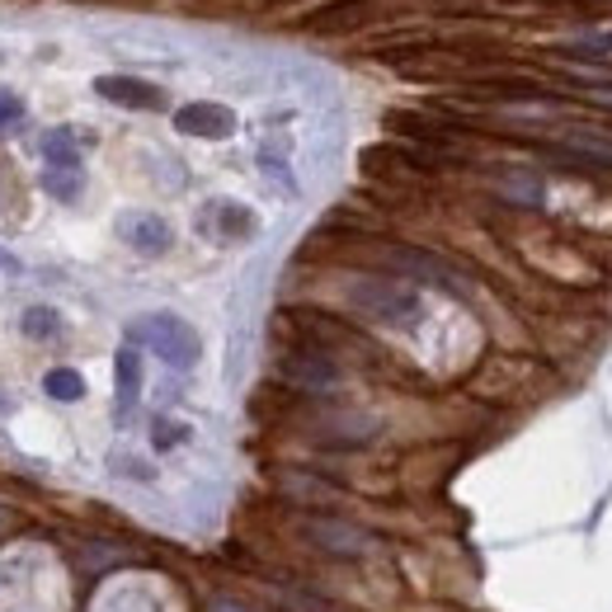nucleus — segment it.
<instances>
[{
	"mask_svg": "<svg viewBox=\"0 0 612 612\" xmlns=\"http://www.w3.org/2000/svg\"><path fill=\"white\" fill-rule=\"evenodd\" d=\"M127 345L155 353V359L179 367V373H189V367L203 359V339H198L193 325L175 316V311H147V316H137L127 325Z\"/></svg>",
	"mask_w": 612,
	"mask_h": 612,
	"instance_id": "1",
	"label": "nucleus"
},
{
	"mask_svg": "<svg viewBox=\"0 0 612 612\" xmlns=\"http://www.w3.org/2000/svg\"><path fill=\"white\" fill-rule=\"evenodd\" d=\"M353 297V307L367 311V316H377V321H410L420 311V297L415 288H401V283H359V288L349 292Z\"/></svg>",
	"mask_w": 612,
	"mask_h": 612,
	"instance_id": "2",
	"label": "nucleus"
},
{
	"mask_svg": "<svg viewBox=\"0 0 612 612\" xmlns=\"http://www.w3.org/2000/svg\"><path fill=\"white\" fill-rule=\"evenodd\" d=\"M118 236H123L137 254H147V260H155V254H165L170 246H175V232H170V222L155 217V212H123V217H118Z\"/></svg>",
	"mask_w": 612,
	"mask_h": 612,
	"instance_id": "3",
	"label": "nucleus"
},
{
	"mask_svg": "<svg viewBox=\"0 0 612 612\" xmlns=\"http://www.w3.org/2000/svg\"><path fill=\"white\" fill-rule=\"evenodd\" d=\"M175 127L189 137H208V141H222L236 133V113L226 104H212V99H198V104H184L175 113Z\"/></svg>",
	"mask_w": 612,
	"mask_h": 612,
	"instance_id": "4",
	"label": "nucleus"
},
{
	"mask_svg": "<svg viewBox=\"0 0 612 612\" xmlns=\"http://www.w3.org/2000/svg\"><path fill=\"white\" fill-rule=\"evenodd\" d=\"M95 95L109 99V104H118V109H147V113L165 104V95L155 90L151 80H137V76H99Z\"/></svg>",
	"mask_w": 612,
	"mask_h": 612,
	"instance_id": "5",
	"label": "nucleus"
},
{
	"mask_svg": "<svg viewBox=\"0 0 612 612\" xmlns=\"http://www.w3.org/2000/svg\"><path fill=\"white\" fill-rule=\"evenodd\" d=\"M198 226H203V232H212L217 240H240V236H250L254 232V212L250 208H240V203H212L203 217H198Z\"/></svg>",
	"mask_w": 612,
	"mask_h": 612,
	"instance_id": "6",
	"label": "nucleus"
},
{
	"mask_svg": "<svg viewBox=\"0 0 612 612\" xmlns=\"http://www.w3.org/2000/svg\"><path fill=\"white\" fill-rule=\"evenodd\" d=\"M113 377H118V420L133 415L137 401H141V353L133 345L118 349V359H113Z\"/></svg>",
	"mask_w": 612,
	"mask_h": 612,
	"instance_id": "7",
	"label": "nucleus"
},
{
	"mask_svg": "<svg viewBox=\"0 0 612 612\" xmlns=\"http://www.w3.org/2000/svg\"><path fill=\"white\" fill-rule=\"evenodd\" d=\"M561 155L565 161H585V165H612V141L599 133H565Z\"/></svg>",
	"mask_w": 612,
	"mask_h": 612,
	"instance_id": "8",
	"label": "nucleus"
},
{
	"mask_svg": "<svg viewBox=\"0 0 612 612\" xmlns=\"http://www.w3.org/2000/svg\"><path fill=\"white\" fill-rule=\"evenodd\" d=\"M42 155H48V170H80V141L71 127H52L42 137Z\"/></svg>",
	"mask_w": 612,
	"mask_h": 612,
	"instance_id": "9",
	"label": "nucleus"
},
{
	"mask_svg": "<svg viewBox=\"0 0 612 612\" xmlns=\"http://www.w3.org/2000/svg\"><path fill=\"white\" fill-rule=\"evenodd\" d=\"M311 537H316L325 551H335V557H359L363 542H367L359 528H345V523H316V528H311Z\"/></svg>",
	"mask_w": 612,
	"mask_h": 612,
	"instance_id": "10",
	"label": "nucleus"
},
{
	"mask_svg": "<svg viewBox=\"0 0 612 612\" xmlns=\"http://www.w3.org/2000/svg\"><path fill=\"white\" fill-rule=\"evenodd\" d=\"M42 391H48L52 396V401H80V396H85V377L76 373V367H52V373L48 377H42Z\"/></svg>",
	"mask_w": 612,
	"mask_h": 612,
	"instance_id": "11",
	"label": "nucleus"
},
{
	"mask_svg": "<svg viewBox=\"0 0 612 612\" xmlns=\"http://www.w3.org/2000/svg\"><path fill=\"white\" fill-rule=\"evenodd\" d=\"M500 189H504V198H514V203H523V208H537V203H542V179L528 175V170H514V175H504Z\"/></svg>",
	"mask_w": 612,
	"mask_h": 612,
	"instance_id": "12",
	"label": "nucleus"
},
{
	"mask_svg": "<svg viewBox=\"0 0 612 612\" xmlns=\"http://www.w3.org/2000/svg\"><path fill=\"white\" fill-rule=\"evenodd\" d=\"M80 184H85L80 170H42V189H48L52 198H62V203L80 198Z\"/></svg>",
	"mask_w": 612,
	"mask_h": 612,
	"instance_id": "13",
	"label": "nucleus"
},
{
	"mask_svg": "<svg viewBox=\"0 0 612 612\" xmlns=\"http://www.w3.org/2000/svg\"><path fill=\"white\" fill-rule=\"evenodd\" d=\"M57 325H62V321H57L52 307H28L24 316H20V330H24L28 339H52Z\"/></svg>",
	"mask_w": 612,
	"mask_h": 612,
	"instance_id": "14",
	"label": "nucleus"
},
{
	"mask_svg": "<svg viewBox=\"0 0 612 612\" xmlns=\"http://www.w3.org/2000/svg\"><path fill=\"white\" fill-rule=\"evenodd\" d=\"M575 48H579V52H599V57H608V52H612V24H608V28H589V34H579V38H575Z\"/></svg>",
	"mask_w": 612,
	"mask_h": 612,
	"instance_id": "15",
	"label": "nucleus"
},
{
	"mask_svg": "<svg viewBox=\"0 0 612 612\" xmlns=\"http://www.w3.org/2000/svg\"><path fill=\"white\" fill-rule=\"evenodd\" d=\"M14 118H24V99L14 90H0V127L14 123Z\"/></svg>",
	"mask_w": 612,
	"mask_h": 612,
	"instance_id": "16",
	"label": "nucleus"
},
{
	"mask_svg": "<svg viewBox=\"0 0 612 612\" xmlns=\"http://www.w3.org/2000/svg\"><path fill=\"white\" fill-rule=\"evenodd\" d=\"M179 438H184V424H155V448H175L179 444Z\"/></svg>",
	"mask_w": 612,
	"mask_h": 612,
	"instance_id": "17",
	"label": "nucleus"
},
{
	"mask_svg": "<svg viewBox=\"0 0 612 612\" xmlns=\"http://www.w3.org/2000/svg\"><path fill=\"white\" fill-rule=\"evenodd\" d=\"M594 99H599V104H612V85H594V90H589Z\"/></svg>",
	"mask_w": 612,
	"mask_h": 612,
	"instance_id": "18",
	"label": "nucleus"
},
{
	"mask_svg": "<svg viewBox=\"0 0 612 612\" xmlns=\"http://www.w3.org/2000/svg\"><path fill=\"white\" fill-rule=\"evenodd\" d=\"M212 612H250V608H236V603H217Z\"/></svg>",
	"mask_w": 612,
	"mask_h": 612,
	"instance_id": "19",
	"label": "nucleus"
}]
</instances>
